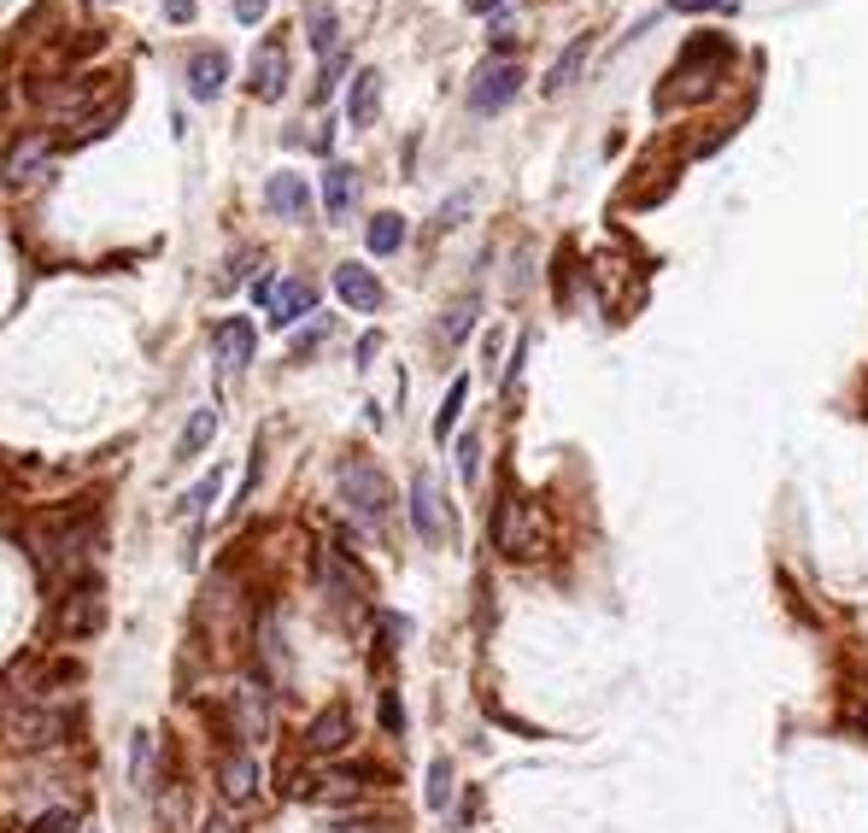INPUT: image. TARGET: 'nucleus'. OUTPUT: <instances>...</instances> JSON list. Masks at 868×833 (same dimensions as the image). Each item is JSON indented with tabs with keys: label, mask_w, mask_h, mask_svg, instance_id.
Here are the masks:
<instances>
[{
	"label": "nucleus",
	"mask_w": 868,
	"mask_h": 833,
	"mask_svg": "<svg viewBox=\"0 0 868 833\" xmlns=\"http://www.w3.org/2000/svg\"><path fill=\"white\" fill-rule=\"evenodd\" d=\"M335 487H340V505H347L359 522H370V529H382L387 511H394V487H387V475L370 464V458H359V452H347L335 464Z\"/></svg>",
	"instance_id": "1"
},
{
	"label": "nucleus",
	"mask_w": 868,
	"mask_h": 833,
	"mask_svg": "<svg viewBox=\"0 0 868 833\" xmlns=\"http://www.w3.org/2000/svg\"><path fill=\"white\" fill-rule=\"evenodd\" d=\"M100 622H106V599H100V582H71L54 599V640H89L100 634Z\"/></svg>",
	"instance_id": "2"
},
{
	"label": "nucleus",
	"mask_w": 868,
	"mask_h": 833,
	"mask_svg": "<svg viewBox=\"0 0 868 833\" xmlns=\"http://www.w3.org/2000/svg\"><path fill=\"white\" fill-rule=\"evenodd\" d=\"M312 570H317V587L329 593L335 605H359L364 593H370V575L352 564V552L340 547V540H323L317 558H312Z\"/></svg>",
	"instance_id": "3"
},
{
	"label": "nucleus",
	"mask_w": 868,
	"mask_h": 833,
	"mask_svg": "<svg viewBox=\"0 0 868 833\" xmlns=\"http://www.w3.org/2000/svg\"><path fill=\"white\" fill-rule=\"evenodd\" d=\"M517 89H522V65H517V59H487L482 71L470 77V112H475V117L505 112L510 100H517Z\"/></svg>",
	"instance_id": "4"
},
{
	"label": "nucleus",
	"mask_w": 868,
	"mask_h": 833,
	"mask_svg": "<svg viewBox=\"0 0 868 833\" xmlns=\"http://www.w3.org/2000/svg\"><path fill=\"white\" fill-rule=\"evenodd\" d=\"M493 540H499L505 558H534V552H540V517H534V505L499 499V517H493Z\"/></svg>",
	"instance_id": "5"
},
{
	"label": "nucleus",
	"mask_w": 868,
	"mask_h": 833,
	"mask_svg": "<svg viewBox=\"0 0 868 833\" xmlns=\"http://www.w3.org/2000/svg\"><path fill=\"white\" fill-rule=\"evenodd\" d=\"M229 710H235V728H241V740H247V745L270 740V687H264V675H259V669H247V675H241V687L229 693Z\"/></svg>",
	"instance_id": "6"
},
{
	"label": "nucleus",
	"mask_w": 868,
	"mask_h": 833,
	"mask_svg": "<svg viewBox=\"0 0 868 833\" xmlns=\"http://www.w3.org/2000/svg\"><path fill=\"white\" fill-rule=\"evenodd\" d=\"M89 529H94L89 517L47 522V534H42V564H47V570H71L77 558H82V547H89Z\"/></svg>",
	"instance_id": "7"
},
{
	"label": "nucleus",
	"mask_w": 868,
	"mask_h": 833,
	"mask_svg": "<svg viewBox=\"0 0 868 833\" xmlns=\"http://www.w3.org/2000/svg\"><path fill=\"white\" fill-rule=\"evenodd\" d=\"M347 745H352V710L347 705L317 710L312 728H305V752H312V757H340Z\"/></svg>",
	"instance_id": "8"
},
{
	"label": "nucleus",
	"mask_w": 868,
	"mask_h": 833,
	"mask_svg": "<svg viewBox=\"0 0 868 833\" xmlns=\"http://www.w3.org/2000/svg\"><path fill=\"white\" fill-rule=\"evenodd\" d=\"M264 305H270V323H277V329H294L300 317H312V305H317V288L305 282V277L270 282V288H264Z\"/></svg>",
	"instance_id": "9"
},
{
	"label": "nucleus",
	"mask_w": 868,
	"mask_h": 833,
	"mask_svg": "<svg viewBox=\"0 0 868 833\" xmlns=\"http://www.w3.org/2000/svg\"><path fill=\"white\" fill-rule=\"evenodd\" d=\"M282 82H288V47H282V36H264L259 54H252L247 89H252V100H277Z\"/></svg>",
	"instance_id": "10"
},
{
	"label": "nucleus",
	"mask_w": 868,
	"mask_h": 833,
	"mask_svg": "<svg viewBox=\"0 0 868 833\" xmlns=\"http://www.w3.org/2000/svg\"><path fill=\"white\" fill-rule=\"evenodd\" d=\"M335 294L352 305V312H382V300H387V288L376 282V270H364V264H335Z\"/></svg>",
	"instance_id": "11"
},
{
	"label": "nucleus",
	"mask_w": 868,
	"mask_h": 833,
	"mask_svg": "<svg viewBox=\"0 0 868 833\" xmlns=\"http://www.w3.org/2000/svg\"><path fill=\"white\" fill-rule=\"evenodd\" d=\"M47 130H30V135H19V142L7 147V165H0V177L12 182V189H24V182H36V171L47 165Z\"/></svg>",
	"instance_id": "12"
},
{
	"label": "nucleus",
	"mask_w": 868,
	"mask_h": 833,
	"mask_svg": "<svg viewBox=\"0 0 868 833\" xmlns=\"http://www.w3.org/2000/svg\"><path fill=\"white\" fill-rule=\"evenodd\" d=\"M412 529L429 540V547L447 540V517H440V493H435V475L429 470H417V482H412Z\"/></svg>",
	"instance_id": "13"
},
{
	"label": "nucleus",
	"mask_w": 868,
	"mask_h": 833,
	"mask_svg": "<svg viewBox=\"0 0 868 833\" xmlns=\"http://www.w3.org/2000/svg\"><path fill=\"white\" fill-rule=\"evenodd\" d=\"M229 82V54L224 47H194L189 54V94L194 100H217Z\"/></svg>",
	"instance_id": "14"
},
{
	"label": "nucleus",
	"mask_w": 868,
	"mask_h": 833,
	"mask_svg": "<svg viewBox=\"0 0 868 833\" xmlns=\"http://www.w3.org/2000/svg\"><path fill=\"white\" fill-rule=\"evenodd\" d=\"M252 347H259V335H252L247 317H229L224 329L212 335V359H217V370H247V364H252Z\"/></svg>",
	"instance_id": "15"
},
{
	"label": "nucleus",
	"mask_w": 868,
	"mask_h": 833,
	"mask_svg": "<svg viewBox=\"0 0 868 833\" xmlns=\"http://www.w3.org/2000/svg\"><path fill=\"white\" fill-rule=\"evenodd\" d=\"M264 206L277 212V217H288V224H305V217H312V194H305L300 177L277 171V177L264 182Z\"/></svg>",
	"instance_id": "16"
},
{
	"label": "nucleus",
	"mask_w": 868,
	"mask_h": 833,
	"mask_svg": "<svg viewBox=\"0 0 868 833\" xmlns=\"http://www.w3.org/2000/svg\"><path fill=\"white\" fill-rule=\"evenodd\" d=\"M217 792H224V804H247L252 792H259V763L252 752H229L224 769H217Z\"/></svg>",
	"instance_id": "17"
},
{
	"label": "nucleus",
	"mask_w": 868,
	"mask_h": 833,
	"mask_svg": "<svg viewBox=\"0 0 868 833\" xmlns=\"http://www.w3.org/2000/svg\"><path fill=\"white\" fill-rule=\"evenodd\" d=\"M352 200H359V171H352V165H329V171H323V212L347 217Z\"/></svg>",
	"instance_id": "18"
},
{
	"label": "nucleus",
	"mask_w": 868,
	"mask_h": 833,
	"mask_svg": "<svg viewBox=\"0 0 868 833\" xmlns=\"http://www.w3.org/2000/svg\"><path fill=\"white\" fill-rule=\"evenodd\" d=\"M129 787H135V792H153V787H159V740H153L147 728L129 740Z\"/></svg>",
	"instance_id": "19"
},
{
	"label": "nucleus",
	"mask_w": 868,
	"mask_h": 833,
	"mask_svg": "<svg viewBox=\"0 0 868 833\" xmlns=\"http://www.w3.org/2000/svg\"><path fill=\"white\" fill-rule=\"evenodd\" d=\"M347 112H352V124H376V112H382V77L376 71H359L352 77V100H347Z\"/></svg>",
	"instance_id": "20"
},
{
	"label": "nucleus",
	"mask_w": 868,
	"mask_h": 833,
	"mask_svg": "<svg viewBox=\"0 0 868 833\" xmlns=\"http://www.w3.org/2000/svg\"><path fill=\"white\" fill-rule=\"evenodd\" d=\"M364 247L376 252V259L399 252V247H405V217H399V212H376V217H370V229H364Z\"/></svg>",
	"instance_id": "21"
},
{
	"label": "nucleus",
	"mask_w": 868,
	"mask_h": 833,
	"mask_svg": "<svg viewBox=\"0 0 868 833\" xmlns=\"http://www.w3.org/2000/svg\"><path fill=\"white\" fill-rule=\"evenodd\" d=\"M212 435H217V405H200V412L189 417V429L177 435V458H200L212 447Z\"/></svg>",
	"instance_id": "22"
},
{
	"label": "nucleus",
	"mask_w": 868,
	"mask_h": 833,
	"mask_svg": "<svg viewBox=\"0 0 868 833\" xmlns=\"http://www.w3.org/2000/svg\"><path fill=\"white\" fill-rule=\"evenodd\" d=\"M335 30H340V24H335V7H329V0H305V36H312V47H317L323 59L335 54Z\"/></svg>",
	"instance_id": "23"
},
{
	"label": "nucleus",
	"mask_w": 868,
	"mask_h": 833,
	"mask_svg": "<svg viewBox=\"0 0 868 833\" xmlns=\"http://www.w3.org/2000/svg\"><path fill=\"white\" fill-rule=\"evenodd\" d=\"M587 54H593V36H575L564 54H557V65H552V77H546V89L552 94H564L575 77H582V65H587Z\"/></svg>",
	"instance_id": "24"
},
{
	"label": "nucleus",
	"mask_w": 868,
	"mask_h": 833,
	"mask_svg": "<svg viewBox=\"0 0 868 833\" xmlns=\"http://www.w3.org/2000/svg\"><path fill=\"white\" fill-rule=\"evenodd\" d=\"M464 399H470V382L458 376V382L447 387V399H440V412H435V435H440V440L458 429V412H464Z\"/></svg>",
	"instance_id": "25"
},
{
	"label": "nucleus",
	"mask_w": 868,
	"mask_h": 833,
	"mask_svg": "<svg viewBox=\"0 0 868 833\" xmlns=\"http://www.w3.org/2000/svg\"><path fill=\"white\" fill-rule=\"evenodd\" d=\"M452 804V763L435 757L429 763V810H447Z\"/></svg>",
	"instance_id": "26"
},
{
	"label": "nucleus",
	"mask_w": 868,
	"mask_h": 833,
	"mask_svg": "<svg viewBox=\"0 0 868 833\" xmlns=\"http://www.w3.org/2000/svg\"><path fill=\"white\" fill-rule=\"evenodd\" d=\"M217 487H224V475L212 470V475H206V482H200L194 493H182V499H177V511H182V517H200V511H206V505L217 499Z\"/></svg>",
	"instance_id": "27"
},
{
	"label": "nucleus",
	"mask_w": 868,
	"mask_h": 833,
	"mask_svg": "<svg viewBox=\"0 0 868 833\" xmlns=\"http://www.w3.org/2000/svg\"><path fill=\"white\" fill-rule=\"evenodd\" d=\"M30 833H77V810H42L36 822H30Z\"/></svg>",
	"instance_id": "28"
},
{
	"label": "nucleus",
	"mask_w": 868,
	"mask_h": 833,
	"mask_svg": "<svg viewBox=\"0 0 868 833\" xmlns=\"http://www.w3.org/2000/svg\"><path fill=\"white\" fill-rule=\"evenodd\" d=\"M470 317H475V300H458L452 312H447V323H440V335H447V341H464V335H470Z\"/></svg>",
	"instance_id": "29"
},
{
	"label": "nucleus",
	"mask_w": 868,
	"mask_h": 833,
	"mask_svg": "<svg viewBox=\"0 0 868 833\" xmlns=\"http://www.w3.org/2000/svg\"><path fill=\"white\" fill-rule=\"evenodd\" d=\"M458 475H464V482H475V475H482V440H475V435L458 440Z\"/></svg>",
	"instance_id": "30"
},
{
	"label": "nucleus",
	"mask_w": 868,
	"mask_h": 833,
	"mask_svg": "<svg viewBox=\"0 0 868 833\" xmlns=\"http://www.w3.org/2000/svg\"><path fill=\"white\" fill-rule=\"evenodd\" d=\"M329 329H335V323L323 317V323H312V329H305V335H294V359H312V352L323 347V335H329Z\"/></svg>",
	"instance_id": "31"
},
{
	"label": "nucleus",
	"mask_w": 868,
	"mask_h": 833,
	"mask_svg": "<svg viewBox=\"0 0 868 833\" xmlns=\"http://www.w3.org/2000/svg\"><path fill=\"white\" fill-rule=\"evenodd\" d=\"M382 728H387V734H405V710H399V693H382Z\"/></svg>",
	"instance_id": "32"
},
{
	"label": "nucleus",
	"mask_w": 868,
	"mask_h": 833,
	"mask_svg": "<svg viewBox=\"0 0 868 833\" xmlns=\"http://www.w3.org/2000/svg\"><path fill=\"white\" fill-rule=\"evenodd\" d=\"M259 645H264V663H282V640H277V617L259 622Z\"/></svg>",
	"instance_id": "33"
},
{
	"label": "nucleus",
	"mask_w": 868,
	"mask_h": 833,
	"mask_svg": "<svg viewBox=\"0 0 868 833\" xmlns=\"http://www.w3.org/2000/svg\"><path fill=\"white\" fill-rule=\"evenodd\" d=\"M270 12V0H235V24H259Z\"/></svg>",
	"instance_id": "34"
},
{
	"label": "nucleus",
	"mask_w": 868,
	"mask_h": 833,
	"mask_svg": "<svg viewBox=\"0 0 868 833\" xmlns=\"http://www.w3.org/2000/svg\"><path fill=\"white\" fill-rule=\"evenodd\" d=\"M740 0H675V12H734Z\"/></svg>",
	"instance_id": "35"
},
{
	"label": "nucleus",
	"mask_w": 868,
	"mask_h": 833,
	"mask_svg": "<svg viewBox=\"0 0 868 833\" xmlns=\"http://www.w3.org/2000/svg\"><path fill=\"white\" fill-rule=\"evenodd\" d=\"M165 19H177V24L194 19V0H165Z\"/></svg>",
	"instance_id": "36"
},
{
	"label": "nucleus",
	"mask_w": 868,
	"mask_h": 833,
	"mask_svg": "<svg viewBox=\"0 0 868 833\" xmlns=\"http://www.w3.org/2000/svg\"><path fill=\"white\" fill-rule=\"evenodd\" d=\"M376 352H382V335H364V341H359V364H370Z\"/></svg>",
	"instance_id": "37"
},
{
	"label": "nucleus",
	"mask_w": 868,
	"mask_h": 833,
	"mask_svg": "<svg viewBox=\"0 0 868 833\" xmlns=\"http://www.w3.org/2000/svg\"><path fill=\"white\" fill-rule=\"evenodd\" d=\"M200 833H229V815H206V822H200Z\"/></svg>",
	"instance_id": "38"
},
{
	"label": "nucleus",
	"mask_w": 868,
	"mask_h": 833,
	"mask_svg": "<svg viewBox=\"0 0 868 833\" xmlns=\"http://www.w3.org/2000/svg\"><path fill=\"white\" fill-rule=\"evenodd\" d=\"M470 12H493V7H505V0H464Z\"/></svg>",
	"instance_id": "39"
},
{
	"label": "nucleus",
	"mask_w": 868,
	"mask_h": 833,
	"mask_svg": "<svg viewBox=\"0 0 868 833\" xmlns=\"http://www.w3.org/2000/svg\"><path fill=\"white\" fill-rule=\"evenodd\" d=\"M347 833H387V828H370V822H359V828H347Z\"/></svg>",
	"instance_id": "40"
},
{
	"label": "nucleus",
	"mask_w": 868,
	"mask_h": 833,
	"mask_svg": "<svg viewBox=\"0 0 868 833\" xmlns=\"http://www.w3.org/2000/svg\"><path fill=\"white\" fill-rule=\"evenodd\" d=\"M100 7H112V0H100Z\"/></svg>",
	"instance_id": "41"
},
{
	"label": "nucleus",
	"mask_w": 868,
	"mask_h": 833,
	"mask_svg": "<svg viewBox=\"0 0 868 833\" xmlns=\"http://www.w3.org/2000/svg\"><path fill=\"white\" fill-rule=\"evenodd\" d=\"M89 833H100V828H89Z\"/></svg>",
	"instance_id": "42"
}]
</instances>
